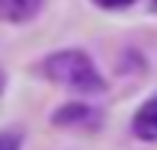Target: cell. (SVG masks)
<instances>
[{
    "label": "cell",
    "instance_id": "cell-6",
    "mask_svg": "<svg viewBox=\"0 0 157 150\" xmlns=\"http://www.w3.org/2000/svg\"><path fill=\"white\" fill-rule=\"evenodd\" d=\"M96 6H103V10H122V6L135 3V0H93Z\"/></svg>",
    "mask_w": 157,
    "mask_h": 150
},
{
    "label": "cell",
    "instance_id": "cell-4",
    "mask_svg": "<svg viewBox=\"0 0 157 150\" xmlns=\"http://www.w3.org/2000/svg\"><path fill=\"white\" fill-rule=\"evenodd\" d=\"M99 112L87 105H64L55 112V125H96Z\"/></svg>",
    "mask_w": 157,
    "mask_h": 150
},
{
    "label": "cell",
    "instance_id": "cell-2",
    "mask_svg": "<svg viewBox=\"0 0 157 150\" xmlns=\"http://www.w3.org/2000/svg\"><path fill=\"white\" fill-rule=\"evenodd\" d=\"M45 0H0V19L6 23H29L39 16Z\"/></svg>",
    "mask_w": 157,
    "mask_h": 150
},
{
    "label": "cell",
    "instance_id": "cell-7",
    "mask_svg": "<svg viewBox=\"0 0 157 150\" xmlns=\"http://www.w3.org/2000/svg\"><path fill=\"white\" fill-rule=\"evenodd\" d=\"M0 86H3V70H0Z\"/></svg>",
    "mask_w": 157,
    "mask_h": 150
},
{
    "label": "cell",
    "instance_id": "cell-5",
    "mask_svg": "<svg viewBox=\"0 0 157 150\" xmlns=\"http://www.w3.org/2000/svg\"><path fill=\"white\" fill-rule=\"evenodd\" d=\"M19 144H23V131L19 128L0 131V150H19Z\"/></svg>",
    "mask_w": 157,
    "mask_h": 150
},
{
    "label": "cell",
    "instance_id": "cell-3",
    "mask_svg": "<svg viewBox=\"0 0 157 150\" xmlns=\"http://www.w3.org/2000/svg\"><path fill=\"white\" fill-rule=\"evenodd\" d=\"M132 131L138 134L141 141H157V96H151L138 109V115L132 121Z\"/></svg>",
    "mask_w": 157,
    "mask_h": 150
},
{
    "label": "cell",
    "instance_id": "cell-1",
    "mask_svg": "<svg viewBox=\"0 0 157 150\" xmlns=\"http://www.w3.org/2000/svg\"><path fill=\"white\" fill-rule=\"evenodd\" d=\"M42 74L48 77L52 83H58V86H71L77 93H103V77L96 74L93 61L87 58L83 51H55L48 54L45 61H42Z\"/></svg>",
    "mask_w": 157,
    "mask_h": 150
}]
</instances>
